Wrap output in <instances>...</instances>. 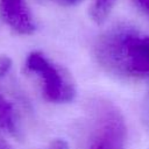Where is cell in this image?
I'll return each instance as SVG.
<instances>
[{"label": "cell", "mask_w": 149, "mask_h": 149, "mask_svg": "<svg viewBox=\"0 0 149 149\" xmlns=\"http://www.w3.org/2000/svg\"><path fill=\"white\" fill-rule=\"evenodd\" d=\"M134 2L140 7L147 15H149V0H134Z\"/></svg>", "instance_id": "9"}, {"label": "cell", "mask_w": 149, "mask_h": 149, "mask_svg": "<svg viewBox=\"0 0 149 149\" xmlns=\"http://www.w3.org/2000/svg\"><path fill=\"white\" fill-rule=\"evenodd\" d=\"M0 149H13V148L10 147V144L6 140H3L2 137H0Z\"/></svg>", "instance_id": "11"}, {"label": "cell", "mask_w": 149, "mask_h": 149, "mask_svg": "<svg viewBox=\"0 0 149 149\" xmlns=\"http://www.w3.org/2000/svg\"><path fill=\"white\" fill-rule=\"evenodd\" d=\"M52 1L63 7H74L81 3L84 0H52Z\"/></svg>", "instance_id": "8"}, {"label": "cell", "mask_w": 149, "mask_h": 149, "mask_svg": "<svg viewBox=\"0 0 149 149\" xmlns=\"http://www.w3.org/2000/svg\"><path fill=\"white\" fill-rule=\"evenodd\" d=\"M98 63L108 72L132 78L149 77V36L127 26H115L94 42Z\"/></svg>", "instance_id": "1"}, {"label": "cell", "mask_w": 149, "mask_h": 149, "mask_svg": "<svg viewBox=\"0 0 149 149\" xmlns=\"http://www.w3.org/2000/svg\"><path fill=\"white\" fill-rule=\"evenodd\" d=\"M116 2L118 0H93L90 8L91 19L99 24L105 22V20L109 16Z\"/></svg>", "instance_id": "6"}, {"label": "cell", "mask_w": 149, "mask_h": 149, "mask_svg": "<svg viewBox=\"0 0 149 149\" xmlns=\"http://www.w3.org/2000/svg\"><path fill=\"white\" fill-rule=\"evenodd\" d=\"M26 70L38 79L42 95L47 101L62 104L74 98L76 90L71 77L42 52L34 51L28 55Z\"/></svg>", "instance_id": "3"}, {"label": "cell", "mask_w": 149, "mask_h": 149, "mask_svg": "<svg viewBox=\"0 0 149 149\" xmlns=\"http://www.w3.org/2000/svg\"><path fill=\"white\" fill-rule=\"evenodd\" d=\"M84 149H125L126 125L121 113L111 102L95 99L88 105Z\"/></svg>", "instance_id": "2"}, {"label": "cell", "mask_w": 149, "mask_h": 149, "mask_svg": "<svg viewBox=\"0 0 149 149\" xmlns=\"http://www.w3.org/2000/svg\"><path fill=\"white\" fill-rule=\"evenodd\" d=\"M0 129L14 135L17 133L15 111L12 104L1 93H0Z\"/></svg>", "instance_id": "5"}, {"label": "cell", "mask_w": 149, "mask_h": 149, "mask_svg": "<svg viewBox=\"0 0 149 149\" xmlns=\"http://www.w3.org/2000/svg\"><path fill=\"white\" fill-rule=\"evenodd\" d=\"M0 15L3 22L17 34L30 35L36 29L26 0H0Z\"/></svg>", "instance_id": "4"}, {"label": "cell", "mask_w": 149, "mask_h": 149, "mask_svg": "<svg viewBox=\"0 0 149 149\" xmlns=\"http://www.w3.org/2000/svg\"><path fill=\"white\" fill-rule=\"evenodd\" d=\"M10 66H12L10 59L6 56H1L0 57V77H5L9 72Z\"/></svg>", "instance_id": "7"}, {"label": "cell", "mask_w": 149, "mask_h": 149, "mask_svg": "<svg viewBox=\"0 0 149 149\" xmlns=\"http://www.w3.org/2000/svg\"><path fill=\"white\" fill-rule=\"evenodd\" d=\"M51 149H66V146H65V143L63 141H57V142H55L52 144Z\"/></svg>", "instance_id": "10"}]
</instances>
